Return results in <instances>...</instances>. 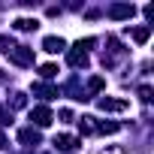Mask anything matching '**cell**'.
Here are the masks:
<instances>
[{"label":"cell","instance_id":"6da1fadb","mask_svg":"<svg viewBox=\"0 0 154 154\" xmlns=\"http://www.w3.org/2000/svg\"><path fill=\"white\" fill-rule=\"evenodd\" d=\"M6 54H9V60L18 63V66H30V63H33V48H27V45H15V48H9Z\"/></svg>","mask_w":154,"mask_h":154},{"label":"cell","instance_id":"7a4b0ae2","mask_svg":"<svg viewBox=\"0 0 154 154\" xmlns=\"http://www.w3.org/2000/svg\"><path fill=\"white\" fill-rule=\"evenodd\" d=\"M51 109H45V106H36V109H30V121L33 124H39V127H48L51 124Z\"/></svg>","mask_w":154,"mask_h":154},{"label":"cell","instance_id":"3957f363","mask_svg":"<svg viewBox=\"0 0 154 154\" xmlns=\"http://www.w3.org/2000/svg\"><path fill=\"white\" fill-rule=\"evenodd\" d=\"M100 109H103V112H124V109H127V100H112V97H103V100H100Z\"/></svg>","mask_w":154,"mask_h":154},{"label":"cell","instance_id":"277c9868","mask_svg":"<svg viewBox=\"0 0 154 154\" xmlns=\"http://www.w3.org/2000/svg\"><path fill=\"white\" fill-rule=\"evenodd\" d=\"M133 12H136V6H130V3L112 6V18H133Z\"/></svg>","mask_w":154,"mask_h":154},{"label":"cell","instance_id":"5b68a950","mask_svg":"<svg viewBox=\"0 0 154 154\" xmlns=\"http://www.w3.org/2000/svg\"><path fill=\"white\" fill-rule=\"evenodd\" d=\"M42 48L51 51V54H57V51H63V39H60V36H45V39H42Z\"/></svg>","mask_w":154,"mask_h":154},{"label":"cell","instance_id":"8992f818","mask_svg":"<svg viewBox=\"0 0 154 154\" xmlns=\"http://www.w3.org/2000/svg\"><path fill=\"white\" fill-rule=\"evenodd\" d=\"M54 145L60 151H72L75 145H79V139H72V136H54Z\"/></svg>","mask_w":154,"mask_h":154},{"label":"cell","instance_id":"52a82bcc","mask_svg":"<svg viewBox=\"0 0 154 154\" xmlns=\"http://www.w3.org/2000/svg\"><path fill=\"white\" fill-rule=\"evenodd\" d=\"M69 63H72V66H88V54L79 51V48H72V51H69Z\"/></svg>","mask_w":154,"mask_h":154},{"label":"cell","instance_id":"ba28073f","mask_svg":"<svg viewBox=\"0 0 154 154\" xmlns=\"http://www.w3.org/2000/svg\"><path fill=\"white\" fill-rule=\"evenodd\" d=\"M39 21L36 18H15V30H33Z\"/></svg>","mask_w":154,"mask_h":154},{"label":"cell","instance_id":"9c48e42d","mask_svg":"<svg viewBox=\"0 0 154 154\" xmlns=\"http://www.w3.org/2000/svg\"><path fill=\"white\" fill-rule=\"evenodd\" d=\"M130 36H133V39H136L139 45H142V42H148V36H151V27H136V30H133Z\"/></svg>","mask_w":154,"mask_h":154},{"label":"cell","instance_id":"30bf717a","mask_svg":"<svg viewBox=\"0 0 154 154\" xmlns=\"http://www.w3.org/2000/svg\"><path fill=\"white\" fill-rule=\"evenodd\" d=\"M33 94H39V97H54L57 91H54L51 85H33Z\"/></svg>","mask_w":154,"mask_h":154},{"label":"cell","instance_id":"8fae6325","mask_svg":"<svg viewBox=\"0 0 154 154\" xmlns=\"http://www.w3.org/2000/svg\"><path fill=\"white\" fill-rule=\"evenodd\" d=\"M18 139H21V142H33V145H36V142H39V133H36V130H21V133H18Z\"/></svg>","mask_w":154,"mask_h":154},{"label":"cell","instance_id":"7c38bea8","mask_svg":"<svg viewBox=\"0 0 154 154\" xmlns=\"http://www.w3.org/2000/svg\"><path fill=\"white\" fill-rule=\"evenodd\" d=\"M39 72H42V75H45V79H51V75H54V72H57V66H54V63H45V66H42V69H39Z\"/></svg>","mask_w":154,"mask_h":154},{"label":"cell","instance_id":"4fadbf2b","mask_svg":"<svg viewBox=\"0 0 154 154\" xmlns=\"http://www.w3.org/2000/svg\"><path fill=\"white\" fill-rule=\"evenodd\" d=\"M88 88H91V91H100V88H103V79H100V75H97V79H91Z\"/></svg>","mask_w":154,"mask_h":154},{"label":"cell","instance_id":"5bb4252c","mask_svg":"<svg viewBox=\"0 0 154 154\" xmlns=\"http://www.w3.org/2000/svg\"><path fill=\"white\" fill-rule=\"evenodd\" d=\"M139 97H142V100H151V88H148V85H145V88H139Z\"/></svg>","mask_w":154,"mask_h":154},{"label":"cell","instance_id":"9a60e30c","mask_svg":"<svg viewBox=\"0 0 154 154\" xmlns=\"http://www.w3.org/2000/svg\"><path fill=\"white\" fill-rule=\"evenodd\" d=\"M0 148H6V136L3 133H0Z\"/></svg>","mask_w":154,"mask_h":154},{"label":"cell","instance_id":"2e32d148","mask_svg":"<svg viewBox=\"0 0 154 154\" xmlns=\"http://www.w3.org/2000/svg\"><path fill=\"white\" fill-rule=\"evenodd\" d=\"M0 121H3V112H0Z\"/></svg>","mask_w":154,"mask_h":154}]
</instances>
